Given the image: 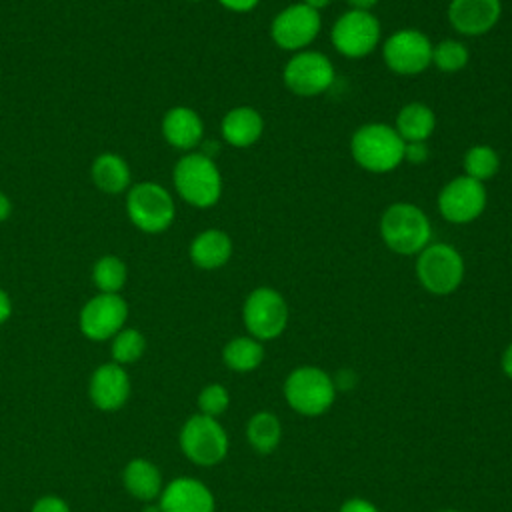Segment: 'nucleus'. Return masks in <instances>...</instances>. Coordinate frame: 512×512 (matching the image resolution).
<instances>
[{
  "instance_id": "72a5a7b5",
  "label": "nucleus",
  "mask_w": 512,
  "mask_h": 512,
  "mask_svg": "<svg viewBox=\"0 0 512 512\" xmlns=\"http://www.w3.org/2000/svg\"><path fill=\"white\" fill-rule=\"evenodd\" d=\"M338 512H378V508L364 498H350L340 506Z\"/></svg>"
},
{
  "instance_id": "c9c22d12",
  "label": "nucleus",
  "mask_w": 512,
  "mask_h": 512,
  "mask_svg": "<svg viewBox=\"0 0 512 512\" xmlns=\"http://www.w3.org/2000/svg\"><path fill=\"white\" fill-rule=\"evenodd\" d=\"M350 4L352 10H364V12H372V8L378 4V0H346Z\"/></svg>"
},
{
  "instance_id": "f3484780",
  "label": "nucleus",
  "mask_w": 512,
  "mask_h": 512,
  "mask_svg": "<svg viewBox=\"0 0 512 512\" xmlns=\"http://www.w3.org/2000/svg\"><path fill=\"white\" fill-rule=\"evenodd\" d=\"M160 512H214L212 492L196 478H176L160 492Z\"/></svg>"
},
{
  "instance_id": "e433bc0d",
  "label": "nucleus",
  "mask_w": 512,
  "mask_h": 512,
  "mask_svg": "<svg viewBox=\"0 0 512 512\" xmlns=\"http://www.w3.org/2000/svg\"><path fill=\"white\" fill-rule=\"evenodd\" d=\"M10 212H12L10 198L4 192H0V222H4L10 216Z\"/></svg>"
},
{
  "instance_id": "393cba45",
  "label": "nucleus",
  "mask_w": 512,
  "mask_h": 512,
  "mask_svg": "<svg viewBox=\"0 0 512 512\" xmlns=\"http://www.w3.org/2000/svg\"><path fill=\"white\" fill-rule=\"evenodd\" d=\"M246 436H248L250 446H252L256 452H260V454H270V452L278 446L280 436H282L280 420L276 418V414H272V412H268V410L256 412V414L248 420Z\"/></svg>"
},
{
  "instance_id": "7ed1b4c3",
  "label": "nucleus",
  "mask_w": 512,
  "mask_h": 512,
  "mask_svg": "<svg viewBox=\"0 0 512 512\" xmlns=\"http://www.w3.org/2000/svg\"><path fill=\"white\" fill-rule=\"evenodd\" d=\"M172 182L178 196L194 208H210L222 196V174L202 152L184 154L172 170Z\"/></svg>"
},
{
  "instance_id": "ea45409f",
  "label": "nucleus",
  "mask_w": 512,
  "mask_h": 512,
  "mask_svg": "<svg viewBox=\"0 0 512 512\" xmlns=\"http://www.w3.org/2000/svg\"><path fill=\"white\" fill-rule=\"evenodd\" d=\"M144 512H160V506H148Z\"/></svg>"
},
{
  "instance_id": "412c9836",
  "label": "nucleus",
  "mask_w": 512,
  "mask_h": 512,
  "mask_svg": "<svg viewBox=\"0 0 512 512\" xmlns=\"http://www.w3.org/2000/svg\"><path fill=\"white\" fill-rule=\"evenodd\" d=\"M394 130L404 142H426L436 130V114L424 102H408L398 110Z\"/></svg>"
},
{
  "instance_id": "0eeeda50",
  "label": "nucleus",
  "mask_w": 512,
  "mask_h": 512,
  "mask_svg": "<svg viewBox=\"0 0 512 512\" xmlns=\"http://www.w3.org/2000/svg\"><path fill=\"white\" fill-rule=\"evenodd\" d=\"M330 40L334 50L344 58H364L372 54L382 40L380 22L372 12L350 8L334 20Z\"/></svg>"
},
{
  "instance_id": "b1692460",
  "label": "nucleus",
  "mask_w": 512,
  "mask_h": 512,
  "mask_svg": "<svg viewBox=\"0 0 512 512\" xmlns=\"http://www.w3.org/2000/svg\"><path fill=\"white\" fill-rule=\"evenodd\" d=\"M222 360L234 372H252L262 364L264 348L260 340L252 336H238L224 346Z\"/></svg>"
},
{
  "instance_id": "a878e982",
  "label": "nucleus",
  "mask_w": 512,
  "mask_h": 512,
  "mask_svg": "<svg viewBox=\"0 0 512 512\" xmlns=\"http://www.w3.org/2000/svg\"><path fill=\"white\" fill-rule=\"evenodd\" d=\"M462 168L466 176L484 184L486 180L494 178L496 172L500 170V156L488 144H474L464 152Z\"/></svg>"
},
{
  "instance_id": "ddd939ff",
  "label": "nucleus",
  "mask_w": 512,
  "mask_h": 512,
  "mask_svg": "<svg viewBox=\"0 0 512 512\" xmlns=\"http://www.w3.org/2000/svg\"><path fill=\"white\" fill-rule=\"evenodd\" d=\"M488 204L486 186L466 174L448 180L438 192V212L450 224H470Z\"/></svg>"
},
{
  "instance_id": "c85d7f7f",
  "label": "nucleus",
  "mask_w": 512,
  "mask_h": 512,
  "mask_svg": "<svg viewBox=\"0 0 512 512\" xmlns=\"http://www.w3.org/2000/svg\"><path fill=\"white\" fill-rule=\"evenodd\" d=\"M146 350V340L136 328H122L112 340V358L116 364H132Z\"/></svg>"
},
{
  "instance_id": "f704fd0d",
  "label": "nucleus",
  "mask_w": 512,
  "mask_h": 512,
  "mask_svg": "<svg viewBox=\"0 0 512 512\" xmlns=\"http://www.w3.org/2000/svg\"><path fill=\"white\" fill-rule=\"evenodd\" d=\"M12 314V300L6 294V290L0 288V324H4Z\"/></svg>"
},
{
  "instance_id": "4c0bfd02",
  "label": "nucleus",
  "mask_w": 512,
  "mask_h": 512,
  "mask_svg": "<svg viewBox=\"0 0 512 512\" xmlns=\"http://www.w3.org/2000/svg\"><path fill=\"white\" fill-rule=\"evenodd\" d=\"M502 370L506 372L508 378H512V344L502 354Z\"/></svg>"
},
{
  "instance_id": "cd10ccee",
  "label": "nucleus",
  "mask_w": 512,
  "mask_h": 512,
  "mask_svg": "<svg viewBox=\"0 0 512 512\" xmlns=\"http://www.w3.org/2000/svg\"><path fill=\"white\" fill-rule=\"evenodd\" d=\"M470 52L464 42L454 38H444L432 44V64L444 74H456L468 66Z\"/></svg>"
},
{
  "instance_id": "39448f33",
  "label": "nucleus",
  "mask_w": 512,
  "mask_h": 512,
  "mask_svg": "<svg viewBox=\"0 0 512 512\" xmlns=\"http://www.w3.org/2000/svg\"><path fill=\"white\" fill-rule=\"evenodd\" d=\"M126 212L132 224L146 234L168 230L176 216L172 194L158 182H140L128 190Z\"/></svg>"
},
{
  "instance_id": "9d476101",
  "label": "nucleus",
  "mask_w": 512,
  "mask_h": 512,
  "mask_svg": "<svg viewBox=\"0 0 512 512\" xmlns=\"http://www.w3.org/2000/svg\"><path fill=\"white\" fill-rule=\"evenodd\" d=\"M382 60L398 76H418L432 64V42L416 28L396 30L382 42Z\"/></svg>"
},
{
  "instance_id": "aec40b11",
  "label": "nucleus",
  "mask_w": 512,
  "mask_h": 512,
  "mask_svg": "<svg viewBox=\"0 0 512 512\" xmlns=\"http://www.w3.org/2000/svg\"><path fill=\"white\" fill-rule=\"evenodd\" d=\"M232 252H234L232 238L220 228L202 230L200 234L194 236L188 248L190 260L194 262V266L202 270H218L226 266L228 260L232 258Z\"/></svg>"
},
{
  "instance_id": "a211bd4d",
  "label": "nucleus",
  "mask_w": 512,
  "mask_h": 512,
  "mask_svg": "<svg viewBox=\"0 0 512 512\" xmlns=\"http://www.w3.org/2000/svg\"><path fill=\"white\" fill-rule=\"evenodd\" d=\"M164 140L178 150H194L204 140V122L188 106H174L162 118Z\"/></svg>"
},
{
  "instance_id": "423d86ee",
  "label": "nucleus",
  "mask_w": 512,
  "mask_h": 512,
  "mask_svg": "<svg viewBox=\"0 0 512 512\" xmlns=\"http://www.w3.org/2000/svg\"><path fill=\"white\" fill-rule=\"evenodd\" d=\"M284 396L292 410L304 416L324 414L336 396L334 380L318 366H300L284 382Z\"/></svg>"
},
{
  "instance_id": "2f4dec72",
  "label": "nucleus",
  "mask_w": 512,
  "mask_h": 512,
  "mask_svg": "<svg viewBox=\"0 0 512 512\" xmlns=\"http://www.w3.org/2000/svg\"><path fill=\"white\" fill-rule=\"evenodd\" d=\"M32 512H70L68 504L58 496H42L32 506Z\"/></svg>"
},
{
  "instance_id": "37998d69",
  "label": "nucleus",
  "mask_w": 512,
  "mask_h": 512,
  "mask_svg": "<svg viewBox=\"0 0 512 512\" xmlns=\"http://www.w3.org/2000/svg\"><path fill=\"white\" fill-rule=\"evenodd\" d=\"M510 322H512V314H510Z\"/></svg>"
},
{
  "instance_id": "4be33fe9",
  "label": "nucleus",
  "mask_w": 512,
  "mask_h": 512,
  "mask_svg": "<svg viewBox=\"0 0 512 512\" xmlns=\"http://www.w3.org/2000/svg\"><path fill=\"white\" fill-rule=\"evenodd\" d=\"M90 176L96 188L108 194H120L128 190L132 178L128 162L114 152H102L96 156L90 168Z\"/></svg>"
},
{
  "instance_id": "473e14b6",
  "label": "nucleus",
  "mask_w": 512,
  "mask_h": 512,
  "mask_svg": "<svg viewBox=\"0 0 512 512\" xmlns=\"http://www.w3.org/2000/svg\"><path fill=\"white\" fill-rule=\"evenodd\" d=\"M218 4H222L226 10L230 12H238V14H246L252 12L262 0H216Z\"/></svg>"
},
{
  "instance_id": "5701e85b",
  "label": "nucleus",
  "mask_w": 512,
  "mask_h": 512,
  "mask_svg": "<svg viewBox=\"0 0 512 512\" xmlns=\"http://www.w3.org/2000/svg\"><path fill=\"white\" fill-rule=\"evenodd\" d=\"M124 488L138 500L150 502L162 492V474L146 458H134L126 464L122 472Z\"/></svg>"
},
{
  "instance_id": "c756f323",
  "label": "nucleus",
  "mask_w": 512,
  "mask_h": 512,
  "mask_svg": "<svg viewBox=\"0 0 512 512\" xmlns=\"http://www.w3.org/2000/svg\"><path fill=\"white\" fill-rule=\"evenodd\" d=\"M228 402H230V396L222 384H208L198 396L200 414H206L212 418L220 416L228 408Z\"/></svg>"
},
{
  "instance_id": "f257e3e1",
  "label": "nucleus",
  "mask_w": 512,
  "mask_h": 512,
  "mask_svg": "<svg viewBox=\"0 0 512 512\" xmlns=\"http://www.w3.org/2000/svg\"><path fill=\"white\" fill-rule=\"evenodd\" d=\"M404 140L394 126L384 122H368L354 130L350 138V154L354 162L372 174H388L404 162Z\"/></svg>"
},
{
  "instance_id": "79ce46f5",
  "label": "nucleus",
  "mask_w": 512,
  "mask_h": 512,
  "mask_svg": "<svg viewBox=\"0 0 512 512\" xmlns=\"http://www.w3.org/2000/svg\"><path fill=\"white\" fill-rule=\"evenodd\" d=\"M190 2H202V0H190Z\"/></svg>"
},
{
  "instance_id": "58836bf2",
  "label": "nucleus",
  "mask_w": 512,
  "mask_h": 512,
  "mask_svg": "<svg viewBox=\"0 0 512 512\" xmlns=\"http://www.w3.org/2000/svg\"><path fill=\"white\" fill-rule=\"evenodd\" d=\"M302 2H304L306 6H310L312 10H318V12H320V10H324L332 0H302Z\"/></svg>"
},
{
  "instance_id": "f8f14e48",
  "label": "nucleus",
  "mask_w": 512,
  "mask_h": 512,
  "mask_svg": "<svg viewBox=\"0 0 512 512\" xmlns=\"http://www.w3.org/2000/svg\"><path fill=\"white\" fill-rule=\"evenodd\" d=\"M322 30V16L304 2H294L282 8L270 22L274 44L288 52L306 50Z\"/></svg>"
},
{
  "instance_id": "6e6552de",
  "label": "nucleus",
  "mask_w": 512,
  "mask_h": 512,
  "mask_svg": "<svg viewBox=\"0 0 512 512\" xmlns=\"http://www.w3.org/2000/svg\"><path fill=\"white\" fill-rule=\"evenodd\" d=\"M336 78L332 60L318 50H300L288 58L282 70L284 86L296 96H320Z\"/></svg>"
},
{
  "instance_id": "1a4fd4ad",
  "label": "nucleus",
  "mask_w": 512,
  "mask_h": 512,
  "mask_svg": "<svg viewBox=\"0 0 512 512\" xmlns=\"http://www.w3.org/2000/svg\"><path fill=\"white\" fill-rule=\"evenodd\" d=\"M242 320L252 338L274 340L288 324V304L284 296L270 286L254 288L244 300Z\"/></svg>"
},
{
  "instance_id": "2eb2a0df",
  "label": "nucleus",
  "mask_w": 512,
  "mask_h": 512,
  "mask_svg": "<svg viewBox=\"0 0 512 512\" xmlns=\"http://www.w3.org/2000/svg\"><path fill=\"white\" fill-rule=\"evenodd\" d=\"M450 26L462 36H482L490 32L500 16V0H450L446 10Z\"/></svg>"
},
{
  "instance_id": "4468645a",
  "label": "nucleus",
  "mask_w": 512,
  "mask_h": 512,
  "mask_svg": "<svg viewBox=\"0 0 512 512\" xmlns=\"http://www.w3.org/2000/svg\"><path fill=\"white\" fill-rule=\"evenodd\" d=\"M128 318V304L120 294H96L80 312V330L90 340L116 336Z\"/></svg>"
},
{
  "instance_id": "bb28decb",
  "label": "nucleus",
  "mask_w": 512,
  "mask_h": 512,
  "mask_svg": "<svg viewBox=\"0 0 512 512\" xmlns=\"http://www.w3.org/2000/svg\"><path fill=\"white\" fill-rule=\"evenodd\" d=\"M128 278V268L118 256H102L92 268V282L104 294H118Z\"/></svg>"
},
{
  "instance_id": "a19ab883",
  "label": "nucleus",
  "mask_w": 512,
  "mask_h": 512,
  "mask_svg": "<svg viewBox=\"0 0 512 512\" xmlns=\"http://www.w3.org/2000/svg\"><path fill=\"white\" fill-rule=\"evenodd\" d=\"M442 512H458V510H442Z\"/></svg>"
},
{
  "instance_id": "9b49d317",
  "label": "nucleus",
  "mask_w": 512,
  "mask_h": 512,
  "mask_svg": "<svg viewBox=\"0 0 512 512\" xmlns=\"http://www.w3.org/2000/svg\"><path fill=\"white\" fill-rule=\"evenodd\" d=\"M180 448L194 464L214 466L228 452V436L216 418L196 414L180 430Z\"/></svg>"
},
{
  "instance_id": "7c9ffc66",
  "label": "nucleus",
  "mask_w": 512,
  "mask_h": 512,
  "mask_svg": "<svg viewBox=\"0 0 512 512\" xmlns=\"http://www.w3.org/2000/svg\"><path fill=\"white\" fill-rule=\"evenodd\" d=\"M428 144L426 142H406L404 144V162L408 164H424L428 160Z\"/></svg>"
},
{
  "instance_id": "dca6fc26",
  "label": "nucleus",
  "mask_w": 512,
  "mask_h": 512,
  "mask_svg": "<svg viewBox=\"0 0 512 512\" xmlns=\"http://www.w3.org/2000/svg\"><path fill=\"white\" fill-rule=\"evenodd\" d=\"M88 392L100 410H118L130 396V378L120 364L108 362L94 370Z\"/></svg>"
},
{
  "instance_id": "f03ea898",
  "label": "nucleus",
  "mask_w": 512,
  "mask_h": 512,
  "mask_svg": "<svg viewBox=\"0 0 512 512\" xmlns=\"http://www.w3.org/2000/svg\"><path fill=\"white\" fill-rule=\"evenodd\" d=\"M380 238L390 252L416 256L432 242V224L420 206L394 202L380 216Z\"/></svg>"
},
{
  "instance_id": "6ab92c4d",
  "label": "nucleus",
  "mask_w": 512,
  "mask_h": 512,
  "mask_svg": "<svg viewBox=\"0 0 512 512\" xmlns=\"http://www.w3.org/2000/svg\"><path fill=\"white\" fill-rule=\"evenodd\" d=\"M222 140L234 148H248L264 134V118L252 106L230 108L220 122Z\"/></svg>"
},
{
  "instance_id": "20e7f679",
  "label": "nucleus",
  "mask_w": 512,
  "mask_h": 512,
  "mask_svg": "<svg viewBox=\"0 0 512 512\" xmlns=\"http://www.w3.org/2000/svg\"><path fill=\"white\" fill-rule=\"evenodd\" d=\"M464 258L448 242H430L416 254V278L420 286L434 294H452L464 280Z\"/></svg>"
}]
</instances>
